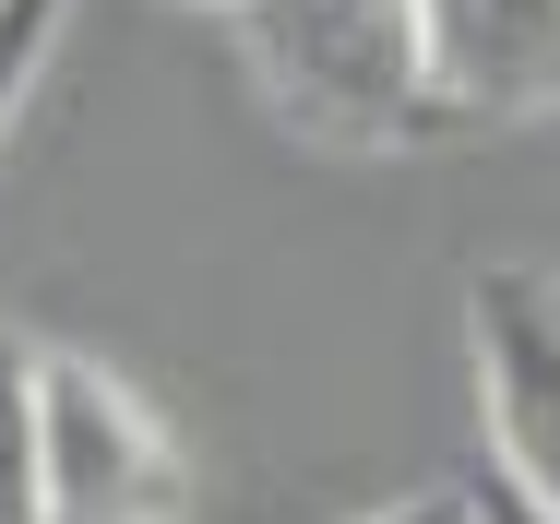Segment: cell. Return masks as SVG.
<instances>
[{
    "mask_svg": "<svg viewBox=\"0 0 560 524\" xmlns=\"http://www.w3.org/2000/svg\"><path fill=\"white\" fill-rule=\"evenodd\" d=\"M238 60L299 143L382 155L430 119V12L418 0H238Z\"/></svg>",
    "mask_w": 560,
    "mask_h": 524,
    "instance_id": "cell-1",
    "label": "cell"
},
{
    "mask_svg": "<svg viewBox=\"0 0 560 524\" xmlns=\"http://www.w3.org/2000/svg\"><path fill=\"white\" fill-rule=\"evenodd\" d=\"M465 346H477V418L501 453V489L537 524H560V275L549 263H477Z\"/></svg>",
    "mask_w": 560,
    "mask_h": 524,
    "instance_id": "cell-2",
    "label": "cell"
},
{
    "mask_svg": "<svg viewBox=\"0 0 560 524\" xmlns=\"http://www.w3.org/2000/svg\"><path fill=\"white\" fill-rule=\"evenodd\" d=\"M191 465L167 418L72 346H48V524H179Z\"/></svg>",
    "mask_w": 560,
    "mask_h": 524,
    "instance_id": "cell-3",
    "label": "cell"
},
{
    "mask_svg": "<svg viewBox=\"0 0 560 524\" xmlns=\"http://www.w3.org/2000/svg\"><path fill=\"white\" fill-rule=\"evenodd\" d=\"M430 107L453 119H560V0H418Z\"/></svg>",
    "mask_w": 560,
    "mask_h": 524,
    "instance_id": "cell-4",
    "label": "cell"
},
{
    "mask_svg": "<svg viewBox=\"0 0 560 524\" xmlns=\"http://www.w3.org/2000/svg\"><path fill=\"white\" fill-rule=\"evenodd\" d=\"M0 524H48V346L0 322Z\"/></svg>",
    "mask_w": 560,
    "mask_h": 524,
    "instance_id": "cell-5",
    "label": "cell"
},
{
    "mask_svg": "<svg viewBox=\"0 0 560 524\" xmlns=\"http://www.w3.org/2000/svg\"><path fill=\"white\" fill-rule=\"evenodd\" d=\"M60 24H72V0H0V143L36 107V72L60 60Z\"/></svg>",
    "mask_w": 560,
    "mask_h": 524,
    "instance_id": "cell-6",
    "label": "cell"
},
{
    "mask_svg": "<svg viewBox=\"0 0 560 524\" xmlns=\"http://www.w3.org/2000/svg\"><path fill=\"white\" fill-rule=\"evenodd\" d=\"M358 524H465V489H418V501H394V513H358Z\"/></svg>",
    "mask_w": 560,
    "mask_h": 524,
    "instance_id": "cell-7",
    "label": "cell"
},
{
    "mask_svg": "<svg viewBox=\"0 0 560 524\" xmlns=\"http://www.w3.org/2000/svg\"><path fill=\"white\" fill-rule=\"evenodd\" d=\"M465 524H537V513H525L501 477H477V489H465Z\"/></svg>",
    "mask_w": 560,
    "mask_h": 524,
    "instance_id": "cell-8",
    "label": "cell"
},
{
    "mask_svg": "<svg viewBox=\"0 0 560 524\" xmlns=\"http://www.w3.org/2000/svg\"><path fill=\"white\" fill-rule=\"evenodd\" d=\"M203 12H238V0H203Z\"/></svg>",
    "mask_w": 560,
    "mask_h": 524,
    "instance_id": "cell-9",
    "label": "cell"
}]
</instances>
